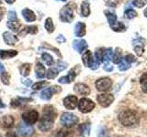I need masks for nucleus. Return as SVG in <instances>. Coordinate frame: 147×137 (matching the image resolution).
<instances>
[{
  "mask_svg": "<svg viewBox=\"0 0 147 137\" xmlns=\"http://www.w3.org/2000/svg\"><path fill=\"white\" fill-rule=\"evenodd\" d=\"M35 73H36V77L38 78L39 80H42L45 77L46 75L45 68L41 62H37L36 67H35Z\"/></svg>",
  "mask_w": 147,
  "mask_h": 137,
  "instance_id": "obj_24",
  "label": "nucleus"
},
{
  "mask_svg": "<svg viewBox=\"0 0 147 137\" xmlns=\"http://www.w3.org/2000/svg\"><path fill=\"white\" fill-rule=\"evenodd\" d=\"M58 73H59L58 70H56V68H51L48 70L45 76L47 77L48 80H53V79H55V78L58 76Z\"/></svg>",
  "mask_w": 147,
  "mask_h": 137,
  "instance_id": "obj_35",
  "label": "nucleus"
},
{
  "mask_svg": "<svg viewBox=\"0 0 147 137\" xmlns=\"http://www.w3.org/2000/svg\"><path fill=\"white\" fill-rule=\"evenodd\" d=\"M3 39H4L5 43H6L7 45H9V46L16 45L17 41H18V39L16 38V36H14L11 32H9V31L4 32V33H3Z\"/></svg>",
  "mask_w": 147,
  "mask_h": 137,
  "instance_id": "obj_20",
  "label": "nucleus"
},
{
  "mask_svg": "<svg viewBox=\"0 0 147 137\" xmlns=\"http://www.w3.org/2000/svg\"><path fill=\"white\" fill-rule=\"evenodd\" d=\"M125 59H126V61L128 62H130L131 64L132 62H135L136 61V58L133 56V55H131V54H128L127 56H125Z\"/></svg>",
  "mask_w": 147,
  "mask_h": 137,
  "instance_id": "obj_44",
  "label": "nucleus"
},
{
  "mask_svg": "<svg viewBox=\"0 0 147 137\" xmlns=\"http://www.w3.org/2000/svg\"><path fill=\"white\" fill-rule=\"evenodd\" d=\"M7 26L9 29H11L13 32H18L20 27V21L18 19L17 14L15 11L8 12V20L7 22Z\"/></svg>",
  "mask_w": 147,
  "mask_h": 137,
  "instance_id": "obj_7",
  "label": "nucleus"
},
{
  "mask_svg": "<svg viewBox=\"0 0 147 137\" xmlns=\"http://www.w3.org/2000/svg\"><path fill=\"white\" fill-rule=\"evenodd\" d=\"M18 55L17 50H3L0 49V59H8Z\"/></svg>",
  "mask_w": 147,
  "mask_h": 137,
  "instance_id": "obj_25",
  "label": "nucleus"
},
{
  "mask_svg": "<svg viewBox=\"0 0 147 137\" xmlns=\"http://www.w3.org/2000/svg\"><path fill=\"white\" fill-rule=\"evenodd\" d=\"M14 125V118L13 116L7 115L0 118V127L3 129H10Z\"/></svg>",
  "mask_w": 147,
  "mask_h": 137,
  "instance_id": "obj_17",
  "label": "nucleus"
},
{
  "mask_svg": "<svg viewBox=\"0 0 147 137\" xmlns=\"http://www.w3.org/2000/svg\"><path fill=\"white\" fill-rule=\"evenodd\" d=\"M119 121L123 126L131 127L136 125L139 122L140 117L132 110H126L119 114Z\"/></svg>",
  "mask_w": 147,
  "mask_h": 137,
  "instance_id": "obj_2",
  "label": "nucleus"
},
{
  "mask_svg": "<svg viewBox=\"0 0 147 137\" xmlns=\"http://www.w3.org/2000/svg\"><path fill=\"white\" fill-rule=\"evenodd\" d=\"M122 59V56H121V49H116V50L114 51V53L112 54V61L114 63L116 64H119L121 62Z\"/></svg>",
  "mask_w": 147,
  "mask_h": 137,
  "instance_id": "obj_31",
  "label": "nucleus"
},
{
  "mask_svg": "<svg viewBox=\"0 0 147 137\" xmlns=\"http://www.w3.org/2000/svg\"><path fill=\"white\" fill-rule=\"evenodd\" d=\"M86 33V24L83 22H78L75 27V34L78 38H82Z\"/></svg>",
  "mask_w": 147,
  "mask_h": 137,
  "instance_id": "obj_21",
  "label": "nucleus"
},
{
  "mask_svg": "<svg viewBox=\"0 0 147 137\" xmlns=\"http://www.w3.org/2000/svg\"><path fill=\"white\" fill-rule=\"evenodd\" d=\"M73 132L68 129H61L56 134V137H73Z\"/></svg>",
  "mask_w": 147,
  "mask_h": 137,
  "instance_id": "obj_37",
  "label": "nucleus"
},
{
  "mask_svg": "<svg viewBox=\"0 0 147 137\" xmlns=\"http://www.w3.org/2000/svg\"><path fill=\"white\" fill-rule=\"evenodd\" d=\"M45 47L47 48V49H51L52 50H53V52H55V53H57V55L59 57H62V55H61V53H60V51H59V49H55V48H53V47H52V46H47V45H45Z\"/></svg>",
  "mask_w": 147,
  "mask_h": 137,
  "instance_id": "obj_46",
  "label": "nucleus"
},
{
  "mask_svg": "<svg viewBox=\"0 0 147 137\" xmlns=\"http://www.w3.org/2000/svg\"><path fill=\"white\" fill-rule=\"evenodd\" d=\"M58 70H64L65 68H67V64L65 62H63V61H58Z\"/></svg>",
  "mask_w": 147,
  "mask_h": 137,
  "instance_id": "obj_42",
  "label": "nucleus"
},
{
  "mask_svg": "<svg viewBox=\"0 0 147 137\" xmlns=\"http://www.w3.org/2000/svg\"><path fill=\"white\" fill-rule=\"evenodd\" d=\"M80 70V67L79 65H76L75 68H73L72 70L68 72V74L66 76H63L59 79V83H63V84H67V83H71L72 81L75 80L76 77L77 76L78 72Z\"/></svg>",
  "mask_w": 147,
  "mask_h": 137,
  "instance_id": "obj_9",
  "label": "nucleus"
},
{
  "mask_svg": "<svg viewBox=\"0 0 147 137\" xmlns=\"http://www.w3.org/2000/svg\"><path fill=\"white\" fill-rule=\"evenodd\" d=\"M61 1H63V2H64V1H66V0H61Z\"/></svg>",
  "mask_w": 147,
  "mask_h": 137,
  "instance_id": "obj_56",
  "label": "nucleus"
},
{
  "mask_svg": "<svg viewBox=\"0 0 147 137\" xmlns=\"http://www.w3.org/2000/svg\"><path fill=\"white\" fill-rule=\"evenodd\" d=\"M132 5H133V6H135L136 7L141 8V7L145 6V2L144 1V0H133Z\"/></svg>",
  "mask_w": 147,
  "mask_h": 137,
  "instance_id": "obj_41",
  "label": "nucleus"
},
{
  "mask_svg": "<svg viewBox=\"0 0 147 137\" xmlns=\"http://www.w3.org/2000/svg\"><path fill=\"white\" fill-rule=\"evenodd\" d=\"M61 87L59 86H53V87H50V88H47L45 89L40 94V98L42 100H49L52 99L53 95L54 93H59L61 92Z\"/></svg>",
  "mask_w": 147,
  "mask_h": 137,
  "instance_id": "obj_13",
  "label": "nucleus"
},
{
  "mask_svg": "<svg viewBox=\"0 0 147 137\" xmlns=\"http://www.w3.org/2000/svg\"><path fill=\"white\" fill-rule=\"evenodd\" d=\"M144 16H145V17H147V8L145 9V10H144Z\"/></svg>",
  "mask_w": 147,
  "mask_h": 137,
  "instance_id": "obj_55",
  "label": "nucleus"
},
{
  "mask_svg": "<svg viewBox=\"0 0 147 137\" xmlns=\"http://www.w3.org/2000/svg\"><path fill=\"white\" fill-rule=\"evenodd\" d=\"M74 90H75V91L77 94H80L83 96L89 95V93H90L89 87L84 83H76L75 85V87H74Z\"/></svg>",
  "mask_w": 147,
  "mask_h": 137,
  "instance_id": "obj_19",
  "label": "nucleus"
},
{
  "mask_svg": "<svg viewBox=\"0 0 147 137\" xmlns=\"http://www.w3.org/2000/svg\"><path fill=\"white\" fill-rule=\"evenodd\" d=\"M57 112L55 109L52 105H47L43 108V114L41 117L40 123H39V129L40 131L47 132L51 130L53 126V122L56 118Z\"/></svg>",
  "mask_w": 147,
  "mask_h": 137,
  "instance_id": "obj_1",
  "label": "nucleus"
},
{
  "mask_svg": "<svg viewBox=\"0 0 147 137\" xmlns=\"http://www.w3.org/2000/svg\"><path fill=\"white\" fill-rule=\"evenodd\" d=\"M31 99H26V98H17L11 100V106L14 108L20 107L22 104L28 103V102H30Z\"/></svg>",
  "mask_w": 147,
  "mask_h": 137,
  "instance_id": "obj_27",
  "label": "nucleus"
},
{
  "mask_svg": "<svg viewBox=\"0 0 147 137\" xmlns=\"http://www.w3.org/2000/svg\"><path fill=\"white\" fill-rule=\"evenodd\" d=\"M37 32H38V27L37 26H28L20 32L18 36L24 37L26 34H37Z\"/></svg>",
  "mask_w": 147,
  "mask_h": 137,
  "instance_id": "obj_26",
  "label": "nucleus"
},
{
  "mask_svg": "<svg viewBox=\"0 0 147 137\" xmlns=\"http://www.w3.org/2000/svg\"><path fill=\"white\" fill-rule=\"evenodd\" d=\"M144 39H136L133 40L132 42V46H133V49H134L136 54L138 56H142L144 54Z\"/></svg>",
  "mask_w": 147,
  "mask_h": 137,
  "instance_id": "obj_15",
  "label": "nucleus"
},
{
  "mask_svg": "<svg viewBox=\"0 0 147 137\" xmlns=\"http://www.w3.org/2000/svg\"><path fill=\"white\" fill-rule=\"evenodd\" d=\"M98 137H107V134H106L105 131H102V132H100V134H99Z\"/></svg>",
  "mask_w": 147,
  "mask_h": 137,
  "instance_id": "obj_51",
  "label": "nucleus"
},
{
  "mask_svg": "<svg viewBox=\"0 0 147 137\" xmlns=\"http://www.w3.org/2000/svg\"><path fill=\"white\" fill-rule=\"evenodd\" d=\"M22 83H24V84H25V85H27V86H30V85H31V83H32V81H31V80H30V79L22 80Z\"/></svg>",
  "mask_w": 147,
  "mask_h": 137,
  "instance_id": "obj_49",
  "label": "nucleus"
},
{
  "mask_svg": "<svg viewBox=\"0 0 147 137\" xmlns=\"http://www.w3.org/2000/svg\"><path fill=\"white\" fill-rule=\"evenodd\" d=\"M90 129H91V126L89 122L82 123V124L78 126V132H79V134L82 137L88 136L90 134Z\"/></svg>",
  "mask_w": 147,
  "mask_h": 137,
  "instance_id": "obj_22",
  "label": "nucleus"
},
{
  "mask_svg": "<svg viewBox=\"0 0 147 137\" xmlns=\"http://www.w3.org/2000/svg\"><path fill=\"white\" fill-rule=\"evenodd\" d=\"M22 16L23 17L25 18V20L27 22H33L36 20V15H35V13L30 10V9L29 8H25V9H23L22 12Z\"/></svg>",
  "mask_w": 147,
  "mask_h": 137,
  "instance_id": "obj_23",
  "label": "nucleus"
},
{
  "mask_svg": "<svg viewBox=\"0 0 147 137\" xmlns=\"http://www.w3.org/2000/svg\"><path fill=\"white\" fill-rule=\"evenodd\" d=\"M1 80L3 82V84L9 85V83H10V75H9L7 72L3 71L1 74Z\"/></svg>",
  "mask_w": 147,
  "mask_h": 137,
  "instance_id": "obj_39",
  "label": "nucleus"
},
{
  "mask_svg": "<svg viewBox=\"0 0 147 137\" xmlns=\"http://www.w3.org/2000/svg\"><path fill=\"white\" fill-rule=\"evenodd\" d=\"M79 121L76 115L70 112H63L60 117V123L65 127H71L76 125Z\"/></svg>",
  "mask_w": 147,
  "mask_h": 137,
  "instance_id": "obj_6",
  "label": "nucleus"
},
{
  "mask_svg": "<svg viewBox=\"0 0 147 137\" xmlns=\"http://www.w3.org/2000/svg\"><path fill=\"white\" fill-rule=\"evenodd\" d=\"M130 67H131V63L128 62L125 58L121 59V62L119 63V70H121V71H125L129 70Z\"/></svg>",
  "mask_w": 147,
  "mask_h": 137,
  "instance_id": "obj_36",
  "label": "nucleus"
},
{
  "mask_svg": "<svg viewBox=\"0 0 147 137\" xmlns=\"http://www.w3.org/2000/svg\"><path fill=\"white\" fill-rule=\"evenodd\" d=\"M56 41H57V42H59V43H63V42H65L66 39H65V38H64L63 35H59L56 38Z\"/></svg>",
  "mask_w": 147,
  "mask_h": 137,
  "instance_id": "obj_47",
  "label": "nucleus"
},
{
  "mask_svg": "<svg viewBox=\"0 0 147 137\" xmlns=\"http://www.w3.org/2000/svg\"><path fill=\"white\" fill-rule=\"evenodd\" d=\"M48 85H49V81H39L32 85V89L35 90H39L45 88V87Z\"/></svg>",
  "mask_w": 147,
  "mask_h": 137,
  "instance_id": "obj_38",
  "label": "nucleus"
},
{
  "mask_svg": "<svg viewBox=\"0 0 147 137\" xmlns=\"http://www.w3.org/2000/svg\"><path fill=\"white\" fill-rule=\"evenodd\" d=\"M96 100H98V103L101 106L107 108L109 105H111L112 102H114V96L110 93H103V94H99Z\"/></svg>",
  "mask_w": 147,
  "mask_h": 137,
  "instance_id": "obj_12",
  "label": "nucleus"
},
{
  "mask_svg": "<svg viewBox=\"0 0 147 137\" xmlns=\"http://www.w3.org/2000/svg\"><path fill=\"white\" fill-rule=\"evenodd\" d=\"M6 137H18V135L14 132H8L6 135Z\"/></svg>",
  "mask_w": 147,
  "mask_h": 137,
  "instance_id": "obj_50",
  "label": "nucleus"
},
{
  "mask_svg": "<svg viewBox=\"0 0 147 137\" xmlns=\"http://www.w3.org/2000/svg\"><path fill=\"white\" fill-rule=\"evenodd\" d=\"M39 119V112L35 111V110H31V111L26 112L22 114V120L25 123L29 125H32L38 121Z\"/></svg>",
  "mask_w": 147,
  "mask_h": 137,
  "instance_id": "obj_10",
  "label": "nucleus"
},
{
  "mask_svg": "<svg viewBox=\"0 0 147 137\" xmlns=\"http://www.w3.org/2000/svg\"><path fill=\"white\" fill-rule=\"evenodd\" d=\"M7 4H9V5H11V4H13V3H15V0H5Z\"/></svg>",
  "mask_w": 147,
  "mask_h": 137,
  "instance_id": "obj_53",
  "label": "nucleus"
},
{
  "mask_svg": "<svg viewBox=\"0 0 147 137\" xmlns=\"http://www.w3.org/2000/svg\"><path fill=\"white\" fill-rule=\"evenodd\" d=\"M3 71H5V67L3 64L0 62V73H2Z\"/></svg>",
  "mask_w": 147,
  "mask_h": 137,
  "instance_id": "obj_52",
  "label": "nucleus"
},
{
  "mask_svg": "<svg viewBox=\"0 0 147 137\" xmlns=\"http://www.w3.org/2000/svg\"><path fill=\"white\" fill-rule=\"evenodd\" d=\"M31 70V65L30 63H24L20 67V72L22 76L27 77L30 75V72Z\"/></svg>",
  "mask_w": 147,
  "mask_h": 137,
  "instance_id": "obj_30",
  "label": "nucleus"
},
{
  "mask_svg": "<svg viewBox=\"0 0 147 137\" xmlns=\"http://www.w3.org/2000/svg\"><path fill=\"white\" fill-rule=\"evenodd\" d=\"M112 86V80L109 78H102L96 80V88L98 91H107L110 90Z\"/></svg>",
  "mask_w": 147,
  "mask_h": 137,
  "instance_id": "obj_11",
  "label": "nucleus"
},
{
  "mask_svg": "<svg viewBox=\"0 0 147 137\" xmlns=\"http://www.w3.org/2000/svg\"><path fill=\"white\" fill-rule=\"evenodd\" d=\"M105 2L109 7H115L117 6V4H118V0H105Z\"/></svg>",
  "mask_w": 147,
  "mask_h": 137,
  "instance_id": "obj_43",
  "label": "nucleus"
},
{
  "mask_svg": "<svg viewBox=\"0 0 147 137\" xmlns=\"http://www.w3.org/2000/svg\"><path fill=\"white\" fill-rule=\"evenodd\" d=\"M88 45H87L86 41L85 39H76L73 42V48L75 49L78 53H82L83 51L87 49Z\"/></svg>",
  "mask_w": 147,
  "mask_h": 137,
  "instance_id": "obj_18",
  "label": "nucleus"
},
{
  "mask_svg": "<svg viewBox=\"0 0 147 137\" xmlns=\"http://www.w3.org/2000/svg\"><path fill=\"white\" fill-rule=\"evenodd\" d=\"M105 15L106 17L108 18V21H109V24L110 26V27L116 32H121L126 30V27L124 26L121 22L118 21L117 19V16L115 15L114 13L110 12L109 10H105Z\"/></svg>",
  "mask_w": 147,
  "mask_h": 137,
  "instance_id": "obj_3",
  "label": "nucleus"
},
{
  "mask_svg": "<svg viewBox=\"0 0 147 137\" xmlns=\"http://www.w3.org/2000/svg\"><path fill=\"white\" fill-rule=\"evenodd\" d=\"M41 59H43V61L47 64L48 66H52L53 65V63H54V61H53V59L52 57V55H50L49 53H42V55H41Z\"/></svg>",
  "mask_w": 147,
  "mask_h": 137,
  "instance_id": "obj_33",
  "label": "nucleus"
},
{
  "mask_svg": "<svg viewBox=\"0 0 147 137\" xmlns=\"http://www.w3.org/2000/svg\"><path fill=\"white\" fill-rule=\"evenodd\" d=\"M140 84L142 87V90L144 93H147V72L144 73L140 78Z\"/></svg>",
  "mask_w": 147,
  "mask_h": 137,
  "instance_id": "obj_34",
  "label": "nucleus"
},
{
  "mask_svg": "<svg viewBox=\"0 0 147 137\" xmlns=\"http://www.w3.org/2000/svg\"><path fill=\"white\" fill-rule=\"evenodd\" d=\"M81 15L86 17L90 15V5L87 1H83L81 4Z\"/></svg>",
  "mask_w": 147,
  "mask_h": 137,
  "instance_id": "obj_29",
  "label": "nucleus"
},
{
  "mask_svg": "<svg viewBox=\"0 0 147 137\" xmlns=\"http://www.w3.org/2000/svg\"><path fill=\"white\" fill-rule=\"evenodd\" d=\"M77 103H78L77 97L76 96H74V95L67 96V97L64 98V100H63V105L68 110H74L77 106Z\"/></svg>",
  "mask_w": 147,
  "mask_h": 137,
  "instance_id": "obj_16",
  "label": "nucleus"
},
{
  "mask_svg": "<svg viewBox=\"0 0 147 137\" xmlns=\"http://www.w3.org/2000/svg\"><path fill=\"white\" fill-rule=\"evenodd\" d=\"M112 54H113V51H112V49L111 48H109L107 49H104L103 56H102V61L105 64L109 63L110 59H112Z\"/></svg>",
  "mask_w": 147,
  "mask_h": 137,
  "instance_id": "obj_28",
  "label": "nucleus"
},
{
  "mask_svg": "<svg viewBox=\"0 0 147 137\" xmlns=\"http://www.w3.org/2000/svg\"><path fill=\"white\" fill-rule=\"evenodd\" d=\"M72 5V3H69L60 10V19H61V21L71 23L75 18V7H73Z\"/></svg>",
  "mask_w": 147,
  "mask_h": 137,
  "instance_id": "obj_4",
  "label": "nucleus"
},
{
  "mask_svg": "<svg viewBox=\"0 0 147 137\" xmlns=\"http://www.w3.org/2000/svg\"><path fill=\"white\" fill-rule=\"evenodd\" d=\"M78 109L83 113L90 112L92 110L95 108V103L92 102L91 100L87 98H82L79 102H78Z\"/></svg>",
  "mask_w": 147,
  "mask_h": 137,
  "instance_id": "obj_8",
  "label": "nucleus"
},
{
  "mask_svg": "<svg viewBox=\"0 0 147 137\" xmlns=\"http://www.w3.org/2000/svg\"><path fill=\"white\" fill-rule=\"evenodd\" d=\"M0 137H2V136H1V135H0Z\"/></svg>",
  "mask_w": 147,
  "mask_h": 137,
  "instance_id": "obj_57",
  "label": "nucleus"
},
{
  "mask_svg": "<svg viewBox=\"0 0 147 137\" xmlns=\"http://www.w3.org/2000/svg\"><path fill=\"white\" fill-rule=\"evenodd\" d=\"M5 14H6V7H0V22L2 21V19L5 17Z\"/></svg>",
  "mask_w": 147,
  "mask_h": 137,
  "instance_id": "obj_45",
  "label": "nucleus"
},
{
  "mask_svg": "<svg viewBox=\"0 0 147 137\" xmlns=\"http://www.w3.org/2000/svg\"><path fill=\"white\" fill-rule=\"evenodd\" d=\"M124 15H125V17L127 18H130V19H131V18H134L137 16V13H136V11L133 10V9H127Z\"/></svg>",
  "mask_w": 147,
  "mask_h": 137,
  "instance_id": "obj_40",
  "label": "nucleus"
},
{
  "mask_svg": "<svg viewBox=\"0 0 147 137\" xmlns=\"http://www.w3.org/2000/svg\"><path fill=\"white\" fill-rule=\"evenodd\" d=\"M5 107H6V104H4V103L2 102L1 99H0V108H5Z\"/></svg>",
  "mask_w": 147,
  "mask_h": 137,
  "instance_id": "obj_54",
  "label": "nucleus"
},
{
  "mask_svg": "<svg viewBox=\"0 0 147 137\" xmlns=\"http://www.w3.org/2000/svg\"><path fill=\"white\" fill-rule=\"evenodd\" d=\"M104 70H107V71H111V70H113V66L109 65V63L105 64V66H104Z\"/></svg>",
  "mask_w": 147,
  "mask_h": 137,
  "instance_id": "obj_48",
  "label": "nucleus"
},
{
  "mask_svg": "<svg viewBox=\"0 0 147 137\" xmlns=\"http://www.w3.org/2000/svg\"><path fill=\"white\" fill-rule=\"evenodd\" d=\"M82 61L86 67L90 68L91 70H93L98 68L100 65L99 63L96 61L95 57H93V54H92L90 50H86L85 53L83 54V56H82Z\"/></svg>",
  "mask_w": 147,
  "mask_h": 137,
  "instance_id": "obj_5",
  "label": "nucleus"
},
{
  "mask_svg": "<svg viewBox=\"0 0 147 137\" xmlns=\"http://www.w3.org/2000/svg\"><path fill=\"white\" fill-rule=\"evenodd\" d=\"M44 27H45V29L47 30L48 33H53V32L54 31V25H53V22L52 18L48 17L47 19L45 20Z\"/></svg>",
  "mask_w": 147,
  "mask_h": 137,
  "instance_id": "obj_32",
  "label": "nucleus"
},
{
  "mask_svg": "<svg viewBox=\"0 0 147 137\" xmlns=\"http://www.w3.org/2000/svg\"><path fill=\"white\" fill-rule=\"evenodd\" d=\"M18 132H20V134H21V136H23V137L30 136L33 134V132H34L33 128H32L31 126H30L29 124H27V123H24V122L18 123Z\"/></svg>",
  "mask_w": 147,
  "mask_h": 137,
  "instance_id": "obj_14",
  "label": "nucleus"
}]
</instances>
